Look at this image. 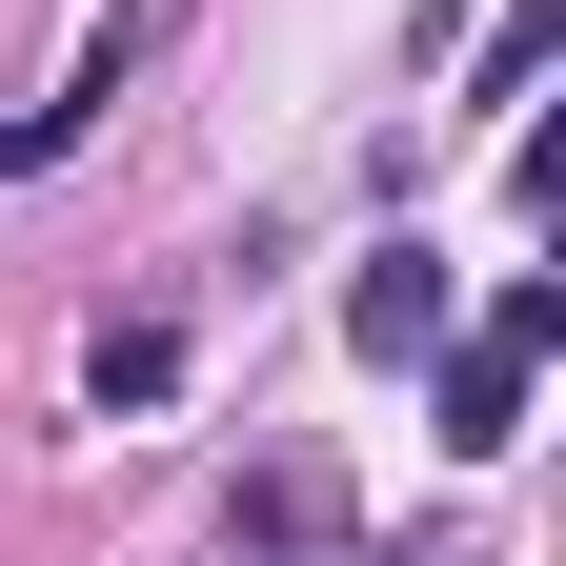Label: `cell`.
I'll return each instance as SVG.
<instances>
[{
	"label": "cell",
	"instance_id": "7a4b0ae2",
	"mask_svg": "<svg viewBox=\"0 0 566 566\" xmlns=\"http://www.w3.org/2000/svg\"><path fill=\"white\" fill-rule=\"evenodd\" d=\"M344 344H365V365H424V344H446V243H385L344 283Z\"/></svg>",
	"mask_w": 566,
	"mask_h": 566
},
{
	"label": "cell",
	"instance_id": "3957f363",
	"mask_svg": "<svg viewBox=\"0 0 566 566\" xmlns=\"http://www.w3.org/2000/svg\"><path fill=\"white\" fill-rule=\"evenodd\" d=\"M82 405H102V424H142V405H182V304H122V324L82 344Z\"/></svg>",
	"mask_w": 566,
	"mask_h": 566
},
{
	"label": "cell",
	"instance_id": "277c9868",
	"mask_svg": "<svg viewBox=\"0 0 566 566\" xmlns=\"http://www.w3.org/2000/svg\"><path fill=\"white\" fill-rule=\"evenodd\" d=\"M424 365H446V446H465V465L526 446V344H424Z\"/></svg>",
	"mask_w": 566,
	"mask_h": 566
},
{
	"label": "cell",
	"instance_id": "5b68a950",
	"mask_svg": "<svg viewBox=\"0 0 566 566\" xmlns=\"http://www.w3.org/2000/svg\"><path fill=\"white\" fill-rule=\"evenodd\" d=\"M546 41H566V0H506V21H485V102H506V82H526Z\"/></svg>",
	"mask_w": 566,
	"mask_h": 566
},
{
	"label": "cell",
	"instance_id": "6da1fadb",
	"mask_svg": "<svg viewBox=\"0 0 566 566\" xmlns=\"http://www.w3.org/2000/svg\"><path fill=\"white\" fill-rule=\"evenodd\" d=\"M163 21H182V0H122V21H102L82 61H61V82H41L21 122H0V182H41V163H61V142H82V122H102L122 82H142V61H163Z\"/></svg>",
	"mask_w": 566,
	"mask_h": 566
}]
</instances>
